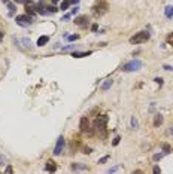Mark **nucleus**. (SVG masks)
Instances as JSON below:
<instances>
[{"instance_id": "25", "label": "nucleus", "mask_w": 173, "mask_h": 174, "mask_svg": "<svg viewBox=\"0 0 173 174\" xmlns=\"http://www.w3.org/2000/svg\"><path fill=\"white\" fill-rule=\"evenodd\" d=\"M167 43H169V45H172V46H173V31H172V33H170L169 36H167Z\"/></svg>"}, {"instance_id": "17", "label": "nucleus", "mask_w": 173, "mask_h": 174, "mask_svg": "<svg viewBox=\"0 0 173 174\" xmlns=\"http://www.w3.org/2000/svg\"><path fill=\"white\" fill-rule=\"evenodd\" d=\"M163 123V116L158 113V115H155V118H154V126H160Z\"/></svg>"}, {"instance_id": "33", "label": "nucleus", "mask_w": 173, "mask_h": 174, "mask_svg": "<svg viewBox=\"0 0 173 174\" xmlns=\"http://www.w3.org/2000/svg\"><path fill=\"white\" fill-rule=\"evenodd\" d=\"M97 28H99V25H97V24H94V25L91 27V30H93V31H97Z\"/></svg>"}, {"instance_id": "23", "label": "nucleus", "mask_w": 173, "mask_h": 174, "mask_svg": "<svg viewBox=\"0 0 173 174\" xmlns=\"http://www.w3.org/2000/svg\"><path fill=\"white\" fill-rule=\"evenodd\" d=\"M163 156H164V152H163V153H155V155L152 156V159H154V161H160Z\"/></svg>"}, {"instance_id": "10", "label": "nucleus", "mask_w": 173, "mask_h": 174, "mask_svg": "<svg viewBox=\"0 0 173 174\" xmlns=\"http://www.w3.org/2000/svg\"><path fill=\"white\" fill-rule=\"evenodd\" d=\"M79 130L82 131V133H88L90 134V122H88V118H82L81 122H79Z\"/></svg>"}, {"instance_id": "39", "label": "nucleus", "mask_w": 173, "mask_h": 174, "mask_svg": "<svg viewBox=\"0 0 173 174\" xmlns=\"http://www.w3.org/2000/svg\"><path fill=\"white\" fill-rule=\"evenodd\" d=\"M2 2H3V3H8V2H9V0H2Z\"/></svg>"}, {"instance_id": "38", "label": "nucleus", "mask_w": 173, "mask_h": 174, "mask_svg": "<svg viewBox=\"0 0 173 174\" xmlns=\"http://www.w3.org/2000/svg\"><path fill=\"white\" fill-rule=\"evenodd\" d=\"M3 34H5V33H3V31H0V42H2V39H3Z\"/></svg>"}, {"instance_id": "20", "label": "nucleus", "mask_w": 173, "mask_h": 174, "mask_svg": "<svg viewBox=\"0 0 173 174\" xmlns=\"http://www.w3.org/2000/svg\"><path fill=\"white\" fill-rule=\"evenodd\" d=\"M72 170H88L85 165H81V164H72Z\"/></svg>"}, {"instance_id": "35", "label": "nucleus", "mask_w": 173, "mask_h": 174, "mask_svg": "<svg viewBox=\"0 0 173 174\" xmlns=\"http://www.w3.org/2000/svg\"><path fill=\"white\" fill-rule=\"evenodd\" d=\"M84 153H91V149H90V147H85V149H84Z\"/></svg>"}, {"instance_id": "22", "label": "nucleus", "mask_w": 173, "mask_h": 174, "mask_svg": "<svg viewBox=\"0 0 173 174\" xmlns=\"http://www.w3.org/2000/svg\"><path fill=\"white\" fill-rule=\"evenodd\" d=\"M66 39H67V40H69V42H75V40H78V39H79V36H78V34L66 36Z\"/></svg>"}, {"instance_id": "40", "label": "nucleus", "mask_w": 173, "mask_h": 174, "mask_svg": "<svg viewBox=\"0 0 173 174\" xmlns=\"http://www.w3.org/2000/svg\"><path fill=\"white\" fill-rule=\"evenodd\" d=\"M170 131H172V133H173V126H172V130H170Z\"/></svg>"}, {"instance_id": "3", "label": "nucleus", "mask_w": 173, "mask_h": 174, "mask_svg": "<svg viewBox=\"0 0 173 174\" xmlns=\"http://www.w3.org/2000/svg\"><path fill=\"white\" fill-rule=\"evenodd\" d=\"M106 11H107V3L104 0H97L91 8V12L94 17H102L106 14Z\"/></svg>"}, {"instance_id": "13", "label": "nucleus", "mask_w": 173, "mask_h": 174, "mask_svg": "<svg viewBox=\"0 0 173 174\" xmlns=\"http://www.w3.org/2000/svg\"><path fill=\"white\" fill-rule=\"evenodd\" d=\"M45 170H46V171H51V173L57 171V165H55V162H54V161H48L46 165H45Z\"/></svg>"}, {"instance_id": "1", "label": "nucleus", "mask_w": 173, "mask_h": 174, "mask_svg": "<svg viewBox=\"0 0 173 174\" xmlns=\"http://www.w3.org/2000/svg\"><path fill=\"white\" fill-rule=\"evenodd\" d=\"M106 123H107V116H106V115L97 116V118L94 119V130H96V133L99 134L100 139H106V137H107Z\"/></svg>"}, {"instance_id": "2", "label": "nucleus", "mask_w": 173, "mask_h": 174, "mask_svg": "<svg viewBox=\"0 0 173 174\" xmlns=\"http://www.w3.org/2000/svg\"><path fill=\"white\" fill-rule=\"evenodd\" d=\"M36 11H37V14H40V15H49V14H55L58 9H57L54 5H46L43 0H40V2L36 3Z\"/></svg>"}, {"instance_id": "16", "label": "nucleus", "mask_w": 173, "mask_h": 174, "mask_svg": "<svg viewBox=\"0 0 173 174\" xmlns=\"http://www.w3.org/2000/svg\"><path fill=\"white\" fill-rule=\"evenodd\" d=\"M6 5H8V9H9V14H8V15H9V17H12V15H14V12L17 11V6H15L14 3H9V2H8Z\"/></svg>"}, {"instance_id": "36", "label": "nucleus", "mask_w": 173, "mask_h": 174, "mask_svg": "<svg viewBox=\"0 0 173 174\" xmlns=\"http://www.w3.org/2000/svg\"><path fill=\"white\" fill-rule=\"evenodd\" d=\"M70 3H72V5H78V3H79V0H70Z\"/></svg>"}, {"instance_id": "5", "label": "nucleus", "mask_w": 173, "mask_h": 174, "mask_svg": "<svg viewBox=\"0 0 173 174\" xmlns=\"http://www.w3.org/2000/svg\"><path fill=\"white\" fill-rule=\"evenodd\" d=\"M148 39H149V33H148V31H139V33H136L133 37H130V43L139 45V43L146 42Z\"/></svg>"}, {"instance_id": "4", "label": "nucleus", "mask_w": 173, "mask_h": 174, "mask_svg": "<svg viewBox=\"0 0 173 174\" xmlns=\"http://www.w3.org/2000/svg\"><path fill=\"white\" fill-rule=\"evenodd\" d=\"M15 21H17V24L19 27H29V25L33 24L35 18L32 17V15H29V14H24V15H18L15 18Z\"/></svg>"}, {"instance_id": "21", "label": "nucleus", "mask_w": 173, "mask_h": 174, "mask_svg": "<svg viewBox=\"0 0 173 174\" xmlns=\"http://www.w3.org/2000/svg\"><path fill=\"white\" fill-rule=\"evenodd\" d=\"M130 125H131V128H133V130H136V128L139 126L137 119H136V118H131V121H130Z\"/></svg>"}, {"instance_id": "32", "label": "nucleus", "mask_w": 173, "mask_h": 174, "mask_svg": "<svg viewBox=\"0 0 173 174\" xmlns=\"http://www.w3.org/2000/svg\"><path fill=\"white\" fill-rule=\"evenodd\" d=\"M163 69H164V70H170V71H172V70H173V67H172V66H167V64H166V66H164Z\"/></svg>"}, {"instance_id": "27", "label": "nucleus", "mask_w": 173, "mask_h": 174, "mask_svg": "<svg viewBox=\"0 0 173 174\" xmlns=\"http://www.w3.org/2000/svg\"><path fill=\"white\" fill-rule=\"evenodd\" d=\"M109 155H106V156H103L102 158V159H100V161H99V164H104V162H106V161H107V159H109Z\"/></svg>"}, {"instance_id": "12", "label": "nucleus", "mask_w": 173, "mask_h": 174, "mask_svg": "<svg viewBox=\"0 0 173 174\" xmlns=\"http://www.w3.org/2000/svg\"><path fill=\"white\" fill-rule=\"evenodd\" d=\"M91 51H86V52H78V51H73L72 52V57L73 58H84V57H88V55H91Z\"/></svg>"}, {"instance_id": "30", "label": "nucleus", "mask_w": 173, "mask_h": 174, "mask_svg": "<svg viewBox=\"0 0 173 174\" xmlns=\"http://www.w3.org/2000/svg\"><path fill=\"white\" fill-rule=\"evenodd\" d=\"M154 173H155V174L161 173V170H160V167H157V165H155V167H154Z\"/></svg>"}, {"instance_id": "9", "label": "nucleus", "mask_w": 173, "mask_h": 174, "mask_svg": "<svg viewBox=\"0 0 173 174\" xmlns=\"http://www.w3.org/2000/svg\"><path fill=\"white\" fill-rule=\"evenodd\" d=\"M88 21H90V18L86 17V15H79V17L75 18V24L79 25V27H86V25H88Z\"/></svg>"}, {"instance_id": "14", "label": "nucleus", "mask_w": 173, "mask_h": 174, "mask_svg": "<svg viewBox=\"0 0 173 174\" xmlns=\"http://www.w3.org/2000/svg\"><path fill=\"white\" fill-rule=\"evenodd\" d=\"M49 42V36H40L39 39H37V46H43V45H46Z\"/></svg>"}, {"instance_id": "28", "label": "nucleus", "mask_w": 173, "mask_h": 174, "mask_svg": "<svg viewBox=\"0 0 173 174\" xmlns=\"http://www.w3.org/2000/svg\"><path fill=\"white\" fill-rule=\"evenodd\" d=\"M12 171H14V170H12V167H11V165H8V167H6V170H5V173H6V174H11Z\"/></svg>"}, {"instance_id": "8", "label": "nucleus", "mask_w": 173, "mask_h": 174, "mask_svg": "<svg viewBox=\"0 0 173 174\" xmlns=\"http://www.w3.org/2000/svg\"><path fill=\"white\" fill-rule=\"evenodd\" d=\"M63 147H64V137H63V136H60V137H58V140H57V144H55V147H54V155H55V156L61 155V152H63Z\"/></svg>"}, {"instance_id": "18", "label": "nucleus", "mask_w": 173, "mask_h": 174, "mask_svg": "<svg viewBox=\"0 0 173 174\" xmlns=\"http://www.w3.org/2000/svg\"><path fill=\"white\" fill-rule=\"evenodd\" d=\"M112 85H114V80H112V79L106 80V82H104L103 85H102V91H107V89H109V88L112 87Z\"/></svg>"}, {"instance_id": "15", "label": "nucleus", "mask_w": 173, "mask_h": 174, "mask_svg": "<svg viewBox=\"0 0 173 174\" xmlns=\"http://www.w3.org/2000/svg\"><path fill=\"white\" fill-rule=\"evenodd\" d=\"M164 15H166V18H167V19H172V18H173V5H172V6H167V8H166Z\"/></svg>"}, {"instance_id": "24", "label": "nucleus", "mask_w": 173, "mask_h": 174, "mask_svg": "<svg viewBox=\"0 0 173 174\" xmlns=\"http://www.w3.org/2000/svg\"><path fill=\"white\" fill-rule=\"evenodd\" d=\"M120 140H121L120 136H115V139H114V141H112V144H114V146H118V144H120Z\"/></svg>"}, {"instance_id": "37", "label": "nucleus", "mask_w": 173, "mask_h": 174, "mask_svg": "<svg viewBox=\"0 0 173 174\" xmlns=\"http://www.w3.org/2000/svg\"><path fill=\"white\" fill-rule=\"evenodd\" d=\"M25 0H15V3H24Z\"/></svg>"}, {"instance_id": "6", "label": "nucleus", "mask_w": 173, "mask_h": 174, "mask_svg": "<svg viewBox=\"0 0 173 174\" xmlns=\"http://www.w3.org/2000/svg\"><path fill=\"white\" fill-rule=\"evenodd\" d=\"M140 67H142V61L140 60H131V61H128L127 64L122 66V70L124 71H137Z\"/></svg>"}, {"instance_id": "29", "label": "nucleus", "mask_w": 173, "mask_h": 174, "mask_svg": "<svg viewBox=\"0 0 173 174\" xmlns=\"http://www.w3.org/2000/svg\"><path fill=\"white\" fill-rule=\"evenodd\" d=\"M118 168H120V167H114V168H110L107 173H115V171H118Z\"/></svg>"}, {"instance_id": "11", "label": "nucleus", "mask_w": 173, "mask_h": 174, "mask_svg": "<svg viewBox=\"0 0 173 174\" xmlns=\"http://www.w3.org/2000/svg\"><path fill=\"white\" fill-rule=\"evenodd\" d=\"M161 150L164 152V155H169L173 152V147L169 144V143H161Z\"/></svg>"}, {"instance_id": "19", "label": "nucleus", "mask_w": 173, "mask_h": 174, "mask_svg": "<svg viewBox=\"0 0 173 174\" xmlns=\"http://www.w3.org/2000/svg\"><path fill=\"white\" fill-rule=\"evenodd\" d=\"M70 5H72V3H70V0H64V2H61V5H60V9H61V11H66V9L69 8Z\"/></svg>"}, {"instance_id": "26", "label": "nucleus", "mask_w": 173, "mask_h": 174, "mask_svg": "<svg viewBox=\"0 0 173 174\" xmlns=\"http://www.w3.org/2000/svg\"><path fill=\"white\" fill-rule=\"evenodd\" d=\"M78 12H79V6H75V8L72 9V12H70V14H72V15H76Z\"/></svg>"}, {"instance_id": "7", "label": "nucleus", "mask_w": 173, "mask_h": 174, "mask_svg": "<svg viewBox=\"0 0 173 174\" xmlns=\"http://www.w3.org/2000/svg\"><path fill=\"white\" fill-rule=\"evenodd\" d=\"M24 6H25V14H29V15H32V17H35L36 14H37V11H36V3L33 0H25V2H24Z\"/></svg>"}, {"instance_id": "31", "label": "nucleus", "mask_w": 173, "mask_h": 174, "mask_svg": "<svg viewBox=\"0 0 173 174\" xmlns=\"http://www.w3.org/2000/svg\"><path fill=\"white\" fill-rule=\"evenodd\" d=\"M155 82L158 85H161V84H163V79H161V77H155Z\"/></svg>"}, {"instance_id": "34", "label": "nucleus", "mask_w": 173, "mask_h": 174, "mask_svg": "<svg viewBox=\"0 0 173 174\" xmlns=\"http://www.w3.org/2000/svg\"><path fill=\"white\" fill-rule=\"evenodd\" d=\"M70 19V15L69 14H67V15H64V17H63V21H69Z\"/></svg>"}]
</instances>
